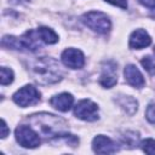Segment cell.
I'll return each mask as SVG.
<instances>
[{"instance_id": "603a6c76", "label": "cell", "mask_w": 155, "mask_h": 155, "mask_svg": "<svg viewBox=\"0 0 155 155\" xmlns=\"http://www.w3.org/2000/svg\"><path fill=\"white\" fill-rule=\"evenodd\" d=\"M154 54H155V48H154Z\"/></svg>"}, {"instance_id": "5b68a950", "label": "cell", "mask_w": 155, "mask_h": 155, "mask_svg": "<svg viewBox=\"0 0 155 155\" xmlns=\"http://www.w3.org/2000/svg\"><path fill=\"white\" fill-rule=\"evenodd\" d=\"M12 99L17 105L25 108L29 105H34L40 101V92L34 86L25 85L13 94Z\"/></svg>"}, {"instance_id": "9c48e42d", "label": "cell", "mask_w": 155, "mask_h": 155, "mask_svg": "<svg viewBox=\"0 0 155 155\" xmlns=\"http://www.w3.org/2000/svg\"><path fill=\"white\" fill-rule=\"evenodd\" d=\"M61 59L63 64L70 69H80L85 64V56L78 48H67L63 51Z\"/></svg>"}, {"instance_id": "277c9868", "label": "cell", "mask_w": 155, "mask_h": 155, "mask_svg": "<svg viewBox=\"0 0 155 155\" xmlns=\"http://www.w3.org/2000/svg\"><path fill=\"white\" fill-rule=\"evenodd\" d=\"M81 21L90 29L99 34H107L111 27L109 17L101 11H90L81 17Z\"/></svg>"}, {"instance_id": "30bf717a", "label": "cell", "mask_w": 155, "mask_h": 155, "mask_svg": "<svg viewBox=\"0 0 155 155\" xmlns=\"http://www.w3.org/2000/svg\"><path fill=\"white\" fill-rule=\"evenodd\" d=\"M93 151L97 154H113L117 151V145L107 136L98 134L92 140Z\"/></svg>"}, {"instance_id": "3957f363", "label": "cell", "mask_w": 155, "mask_h": 155, "mask_svg": "<svg viewBox=\"0 0 155 155\" xmlns=\"http://www.w3.org/2000/svg\"><path fill=\"white\" fill-rule=\"evenodd\" d=\"M41 39L39 36L38 30H28L22 36H12L6 35L1 40V45L7 48L12 50H21V51H36L41 47Z\"/></svg>"}, {"instance_id": "8992f818", "label": "cell", "mask_w": 155, "mask_h": 155, "mask_svg": "<svg viewBox=\"0 0 155 155\" xmlns=\"http://www.w3.org/2000/svg\"><path fill=\"white\" fill-rule=\"evenodd\" d=\"M16 140L24 148H36L40 145V137L35 130L29 126L21 125L15 131Z\"/></svg>"}, {"instance_id": "44dd1931", "label": "cell", "mask_w": 155, "mask_h": 155, "mask_svg": "<svg viewBox=\"0 0 155 155\" xmlns=\"http://www.w3.org/2000/svg\"><path fill=\"white\" fill-rule=\"evenodd\" d=\"M143 6L148 7V8H153L155 10V0H138Z\"/></svg>"}, {"instance_id": "e0dca14e", "label": "cell", "mask_w": 155, "mask_h": 155, "mask_svg": "<svg viewBox=\"0 0 155 155\" xmlns=\"http://www.w3.org/2000/svg\"><path fill=\"white\" fill-rule=\"evenodd\" d=\"M140 64L143 65V68L150 74V75H155V62L151 57L147 56L140 61Z\"/></svg>"}, {"instance_id": "7402d4cb", "label": "cell", "mask_w": 155, "mask_h": 155, "mask_svg": "<svg viewBox=\"0 0 155 155\" xmlns=\"http://www.w3.org/2000/svg\"><path fill=\"white\" fill-rule=\"evenodd\" d=\"M8 132H10V131H8V127H7L6 122H5V120L2 119V120H1V136H0V137H1V138H5V137L8 134Z\"/></svg>"}, {"instance_id": "52a82bcc", "label": "cell", "mask_w": 155, "mask_h": 155, "mask_svg": "<svg viewBox=\"0 0 155 155\" xmlns=\"http://www.w3.org/2000/svg\"><path fill=\"white\" fill-rule=\"evenodd\" d=\"M74 115L84 121H96L98 119V107L90 99H82L74 107Z\"/></svg>"}, {"instance_id": "7c38bea8", "label": "cell", "mask_w": 155, "mask_h": 155, "mask_svg": "<svg viewBox=\"0 0 155 155\" xmlns=\"http://www.w3.org/2000/svg\"><path fill=\"white\" fill-rule=\"evenodd\" d=\"M151 44V38L143 29H136L130 36V47L140 50Z\"/></svg>"}, {"instance_id": "ba28073f", "label": "cell", "mask_w": 155, "mask_h": 155, "mask_svg": "<svg viewBox=\"0 0 155 155\" xmlns=\"http://www.w3.org/2000/svg\"><path fill=\"white\" fill-rule=\"evenodd\" d=\"M116 81H117L116 63L113 61L104 62L102 64V73L99 76V84L105 88H110L116 84Z\"/></svg>"}, {"instance_id": "4fadbf2b", "label": "cell", "mask_w": 155, "mask_h": 155, "mask_svg": "<svg viewBox=\"0 0 155 155\" xmlns=\"http://www.w3.org/2000/svg\"><path fill=\"white\" fill-rule=\"evenodd\" d=\"M74 103V97L70 93H59L50 99V104L59 111H68Z\"/></svg>"}, {"instance_id": "2e32d148", "label": "cell", "mask_w": 155, "mask_h": 155, "mask_svg": "<svg viewBox=\"0 0 155 155\" xmlns=\"http://www.w3.org/2000/svg\"><path fill=\"white\" fill-rule=\"evenodd\" d=\"M13 81V71L10 68L6 67H1L0 69V84L2 86L8 85Z\"/></svg>"}, {"instance_id": "9a60e30c", "label": "cell", "mask_w": 155, "mask_h": 155, "mask_svg": "<svg viewBox=\"0 0 155 155\" xmlns=\"http://www.w3.org/2000/svg\"><path fill=\"white\" fill-rule=\"evenodd\" d=\"M38 33H39L40 39H41L45 44H56V42L58 41V35H57L51 28L40 27V28L38 29Z\"/></svg>"}, {"instance_id": "ffe728a7", "label": "cell", "mask_w": 155, "mask_h": 155, "mask_svg": "<svg viewBox=\"0 0 155 155\" xmlns=\"http://www.w3.org/2000/svg\"><path fill=\"white\" fill-rule=\"evenodd\" d=\"M107 2L111 4V5H115V6H119L121 8H127V1L126 0H105Z\"/></svg>"}, {"instance_id": "5bb4252c", "label": "cell", "mask_w": 155, "mask_h": 155, "mask_svg": "<svg viewBox=\"0 0 155 155\" xmlns=\"http://www.w3.org/2000/svg\"><path fill=\"white\" fill-rule=\"evenodd\" d=\"M116 103L130 115H133L137 109H138V103L134 98L130 97V96H117L115 98Z\"/></svg>"}, {"instance_id": "d6986e66", "label": "cell", "mask_w": 155, "mask_h": 155, "mask_svg": "<svg viewBox=\"0 0 155 155\" xmlns=\"http://www.w3.org/2000/svg\"><path fill=\"white\" fill-rule=\"evenodd\" d=\"M145 117H147V120H148L150 124L155 125V103H151V104H149V105L147 107Z\"/></svg>"}, {"instance_id": "6da1fadb", "label": "cell", "mask_w": 155, "mask_h": 155, "mask_svg": "<svg viewBox=\"0 0 155 155\" xmlns=\"http://www.w3.org/2000/svg\"><path fill=\"white\" fill-rule=\"evenodd\" d=\"M33 79L41 85L56 84L62 79L59 63L51 57H38L29 65Z\"/></svg>"}, {"instance_id": "ac0fdd59", "label": "cell", "mask_w": 155, "mask_h": 155, "mask_svg": "<svg viewBox=\"0 0 155 155\" xmlns=\"http://www.w3.org/2000/svg\"><path fill=\"white\" fill-rule=\"evenodd\" d=\"M140 147H142L144 153H147L149 155H154L155 154V140L154 139H151V138L144 139L140 143Z\"/></svg>"}, {"instance_id": "8fae6325", "label": "cell", "mask_w": 155, "mask_h": 155, "mask_svg": "<svg viewBox=\"0 0 155 155\" xmlns=\"http://www.w3.org/2000/svg\"><path fill=\"white\" fill-rule=\"evenodd\" d=\"M124 75H125V80L133 87L136 88H142L144 86V78L142 75V73L139 71V69L133 65V64H128L125 67L124 69Z\"/></svg>"}, {"instance_id": "7a4b0ae2", "label": "cell", "mask_w": 155, "mask_h": 155, "mask_svg": "<svg viewBox=\"0 0 155 155\" xmlns=\"http://www.w3.org/2000/svg\"><path fill=\"white\" fill-rule=\"evenodd\" d=\"M29 122L41 136L50 137L52 139L64 133L67 130V122L62 117H58L48 113L31 115L29 116Z\"/></svg>"}]
</instances>
